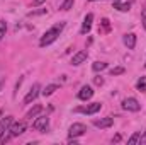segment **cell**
Segmentation results:
<instances>
[{"label":"cell","instance_id":"cell-28","mask_svg":"<svg viewBox=\"0 0 146 145\" xmlns=\"http://www.w3.org/2000/svg\"><path fill=\"white\" fill-rule=\"evenodd\" d=\"M139 144H143V145H146V132L141 135V138H139Z\"/></svg>","mask_w":146,"mask_h":145},{"label":"cell","instance_id":"cell-7","mask_svg":"<svg viewBox=\"0 0 146 145\" xmlns=\"http://www.w3.org/2000/svg\"><path fill=\"white\" fill-rule=\"evenodd\" d=\"M48 125H49V118H48V116H39V118L34 119L33 128L37 130V132H46V130H48Z\"/></svg>","mask_w":146,"mask_h":145},{"label":"cell","instance_id":"cell-3","mask_svg":"<svg viewBox=\"0 0 146 145\" xmlns=\"http://www.w3.org/2000/svg\"><path fill=\"white\" fill-rule=\"evenodd\" d=\"M85 133H87V126L83 123H73L72 126H70V130H68L70 138H78V137H82Z\"/></svg>","mask_w":146,"mask_h":145},{"label":"cell","instance_id":"cell-8","mask_svg":"<svg viewBox=\"0 0 146 145\" xmlns=\"http://www.w3.org/2000/svg\"><path fill=\"white\" fill-rule=\"evenodd\" d=\"M39 89H41L39 84H34V85L31 87V91H29V92L26 94V97H24V103H26V104H31L37 96H39Z\"/></svg>","mask_w":146,"mask_h":145},{"label":"cell","instance_id":"cell-31","mask_svg":"<svg viewBox=\"0 0 146 145\" xmlns=\"http://www.w3.org/2000/svg\"><path fill=\"white\" fill-rule=\"evenodd\" d=\"M88 2H95V0H88Z\"/></svg>","mask_w":146,"mask_h":145},{"label":"cell","instance_id":"cell-18","mask_svg":"<svg viewBox=\"0 0 146 145\" xmlns=\"http://www.w3.org/2000/svg\"><path fill=\"white\" fill-rule=\"evenodd\" d=\"M139 138H141V132H136V133H133V137L127 140V144H129V145L139 144Z\"/></svg>","mask_w":146,"mask_h":145},{"label":"cell","instance_id":"cell-10","mask_svg":"<svg viewBox=\"0 0 146 145\" xmlns=\"http://www.w3.org/2000/svg\"><path fill=\"white\" fill-rule=\"evenodd\" d=\"M92 96H94V89H92L90 85H83V87L78 91V99H80V101H88Z\"/></svg>","mask_w":146,"mask_h":145},{"label":"cell","instance_id":"cell-6","mask_svg":"<svg viewBox=\"0 0 146 145\" xmlns=\"http://www.w3.org/2000/svg\"><path fill=\"white\" fill-rule=\"evenodd\" d=\"M102 109V104L100 103H92V104H87L83 108H76L75 113H83V114H95Z\"/></svg>","mask_w":146,"mask_h":145},{"label":"cell","instance_id":"cell-1","mask_svg":"<svg viewBox=\"0 0 146 145\" xmlns=\"http://www.w3.org/2000/svg\"><path fill=\"white\" fill-rule=\"evenodd\" d=\"M63 29H65V22H58V24H54L53 28H49V29L42 34L41 41H39V46H41V48H44V46H49L51 43H54Z\"/></svg>","mask_w":146,"mask_h":145},{"label":"cell","instance_id":"cell-20","mask_svg":"<svg viewBox=\"0 0 146 145\" xmlns=\"http://www.w3.org/2000/svg\"><path fill=\"white\" fill-rule=\"evenodd\" d=\"M73 2H75V0H63V3L60 5V9H61V10H65V12H66V10H70V9L73 7Z\"/></svg>","mask_w":146,"mask_h":145},{"label":"cell","instance_id":"cell-22","mask_svg":"<svg viewBox=\"0 0 146 145\" xmlns=\"http://www.w3.org/2000/svg\"><path fill=\"white\" fill-rule=\"evenodd\" d=\"M42 14H46V9H37V10H31V12L27 14V17H34V15H42Z\"/></svg>","mask_w":146,"mask_h":145},{"label":"cell","instance_id":"cell-32","mask_svg":"<svg viewBox=\"0 0 146 145\" xmlns=\"http://www.w3.org/2000/svg\"><path fill=\"white\" fill-rule=\"evenodd\" d=\"M0 89H2V82H0Z\"/></svg>","mask_w":146,"mask_h":145},{"label":"cell","instance_id":"cell-14","mask_svg":"<svg viewBox=\"0 0 146 145\" xmlns=\"http://www.w3.org/2000/svg\"><path fill=\"white\" fill-rule=\"evenodd\" d=\"M42 109H44V108H42L41 104H36V106H33V108L27 111L26 118H27V119H33V118H36L37 114H41V113H42Z\"/></svg>","mask_w":146,"mask_h":145},{"label":"cell","instance_id":"cell-13","mask_svg":"<svg viewBox=\"0 0 146 145\" xmlns=\"http://www.w3.org/2000/svg\"><path fill=\"white\" fill-rule=\"evenodd\" d=\"M87 60V51H83V50H80V51H76L75 55H73V58H72V65H80V63H83Z\"/></svg>","mask_w":146,"mask_h":145},{"label":"cell","instance_id":"cell-21","mask_svg":"<svg viewBox=\"0 0 146 145\" xmlns=\"http://www.w3.org/2000/svg\"><path fill=\"white\" fill-rule=\"evenodd\" d=\"M5 33H7V22H5L3 19H0V41L3 39Z\"/></svg>","mask_w":146,"mask_h":145},{"label":"cell","instance_id":"cell-26","mask_svg":"<svg viewBox=\"0 0 146 145\" xmlns=\"http://www.w3.org/2000/svg\"><path fill=\"white\" fill-rule=\"evenodd\" d=\"M94 82H95V85H102V84H104V79H102V77H95Z\"/></svg>","mask_w":146,"mask_h":145},{"label":"cell","instance_id":"cell-24","mask_svg":"<svg viewBox=\"0 0 146 145\" xmlns=\"http://www.w3.org/2000/svg\"><path fill=\"white\" fill-rule=\"evenodd\" d=\"M102 28H104V31H106V33H109V31H110V22H109V19H102Z\"/></svg>","mask_w":146,"mask_h":145},{"label":"cell","instance_id":"cell-16","mask_svg":"<svg viewBox=\"0 0 146 145\" xmlns=\"http://www.w3.org/2000/svg\"><path fill=\"white\" fill-rule=\"evenodd\" d=\"M60 89V85L58 84H49V85H46L44 89H42V96H51L54 91H58Z\"/></svg>","mask_w":146,"mask_h":145},{"label":"cell","instance_id":"cell-27","mask_svg":"<svg viewBox=\"0 0 146 145\" xmlns=\"http://www.w3.org/2000/svg\"><path fill=\"white\" fill-rule=\"evenodd\" d=\"M44 2H46V0H34V2H33V7H37V5H42Z\"/></svg>","mask_w":146,"mask_h":145},{"label":"cell","instance_id":"cell-2","mask_svg":"<svg viewBox=\"0 0 146 145\" xmlns=\"http://www.w3.org/2000/svg\"><path fill=\"white\" fill-rule=\"evenodd\" d=\"M14 123V116H5V118H0V142L5 140V133H9L10 126Z\"/></svg>","mask_w":146,"mask_h":145},{"label":"cell","instance_id":"cell-9","mask_svg":"<svg viewBox=\"0 0 146 145\" xmlns=\"http://www.w3.org/2000/svg\"><path fill=\"white\" fill-rule=\"evenodd\" d=\"M92 22H94V14H87L85 19H83V24H82L80 33H82V34H88L90 29H92Z\"/></svg>","mask_w":146,"mask_h":145},{"label":"cell","instance_id":"cell-12","mask_svg":"<svg viewBox=\"0 0 146 145\" xmlns=\"http://www.w3.org/2000/svg\"><path fill=\"white\" fill-rule=\"evenodd\" d=\"M94 125H95L97 128H110V126L114 125V118L107 116V118H100V119H95V121H94Z\"/></svg>","mask_w":146,"mask_h":145},{"label":"cell","instance_id":"cell-29","mask_svg":"<svg viewBox=\"0 0 146 145\" xmlns=\"http://www.w3.org/2000/svg\"><path fill=\"white\" fill-rule=\"evenodd\" d=\"M2 114H3V111H2V109H0V118H2Z\"/></svg>","mask_w":146,"mask_h":145},{"label":"cell","instance_id":"cell-4","mask_svg":"<svg viewBox=\"0 0 146 145\" xmlns=\"http://www.w3.org/2000/svg\"><path fill=\"white\" fill-rule=\"evenodd\" d=\"M122 108L126 111H131V113H138L141 109V104H139V101L136 97H126L122 101Z\"/></svg>","mask_w":146,"mask_h":145},{"label":"cell","instance_id":"cell-25","mask_svg":"<svg viewBox=\"0 0 146 145\" xmlns=\"http://www.w3.org/2000/svg\"><path fill=\"white\" fill-rule=\"evenodd\" d=\"M141 24H143V28L146 29V7L141 10Z\"/></svg>","mask_w":146,"mask_h":145},{"label":"cell","instance_id":"cell-30","mask_svg":"<svg viewBox=\"0 0 146 145\" xmlns=\"http://www.w3.org/2000/svg\"><path fill=\"white\" fill-rule=\"evenodd\" d=\"M112 2H121V0H112Z\"/></svg>","mask_w":146,"mask_h":145},{"label":"cell","instance_id":"cell-33","mask_svg":"<svg viewBox=\"0 0 146 145\" xmlns=\"http://www.w3.org/2000/svg\"><path fill=\"white\" fill-rule=\"evenodd\" d=\"M145 67H146V63H145Z\"/></svg>","mask_w":146,"mask_h":145},{"label":"cell","instance_id":"cell-17","mask_svg":"<svg viewBox=\"0 0 146 145\" xmlns=\"http://www.w3.org/2000/svg\"><path fill=\"white\" fill-rule=\"evenodd\" d=\"M92 68H94V72H102V70L107 68V63H106V62H95V63L92 65Z\"/></svg>","mask_w":146,"mask_h":145},{"label":"cell","instance_id":"cell-11","mask_svg":"<svg viewBox=\"0 0 146 145\" xmlns=\"http://www.w3.org/2000/svg\"><path fill=\"white\" fill-rule=\"evenodd\" d=\"M122 41H124V44L127 46V50H134V48H136V34H134V33L124 34Z\"/></svg>","mask_w":146,"mask_h":145},{"label":"cell","instance_id":"cell-23","mask_svg":"<svg viewBox=\"0 0 146 145\" xmlns=\"http://www.w3.org/2000/svg\"><path fill=\"white\" fill-rule=\"evenodd\" d=\"M124 72H126L124 67H114V68L110 70V75H122Z\"/></svg>","mask_w":146,"mask_h":145},{"label":"cell","instance_id":"cell-5","mask_svg":"<svg viewBox=\"0 0 146 145\" xmlns=\"http://www.w3.org/2000/svg\"><path fill=\"white\" fill-rule=\"evenodd\" d=\"M26 132V123L24 121H14L12 123V126H10V130H9V138H14V137H19V135H22Z\"/></svg>","mask_w":146,"mask_h":145},{"label":"cell","instance_id":"cell-15","mask_svg":"<svg viewBox=\"0 0 146 145\" xmlns=\"http://www.w3.org/2000/svg\"><path fill=\"white\" fill-rule=\"evenodd\" d=\"M114 9L119 10V12H127V10L131 9V2H124V3H121V2H114Z\"/></svg>","mask_w":146,"mask_h":145},{"label":"cell","instance_id":"cell-19","mask_svg":"<svg viewBox=\"0 0 146 145\" xmlns=\"http://www.w3.org/2000/svg\"><path fill=\"white\" fill-rule=\"evenodd\" d=\"M136 89H138V91H141V92H145V91H146V77H141V79L138 80Z\"/></svg>","mask_w":146,"mask_h":145}]
</instances>
